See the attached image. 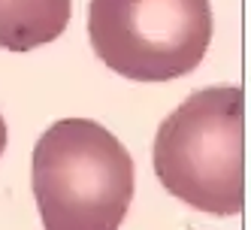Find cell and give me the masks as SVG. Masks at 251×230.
Returning a JSON list of instances; mask_svg holds the SVG:
<instances>
[{
  "instance_id": "6da1fadb",
  "label": "cell",
  "mask_w": 251,
  "mask_h": 230,
  "mask_svg": "<svg viewBox=\"0 0 251 230\" xmlns=\"http://www.w3.org/2000/svg\"><path fill=\"white\" fill-rule=\"evenodd\" d=\"M133 185L130 152L91 118H61L33 146L30 188L46 230H118Z\"/></svg>"
},
{
  "instance_id": "5b68a950",
  "label": "cell",
  "mask_w": 251,
  "mask_h": 230,
  "mask_svg": "<svg viewBox=\"0 0 251 230\" xmlns=\"http://www.w3.org/2000/svg\"><path fill=\"white\" fill-rule=\"evenodd\" d=\"M3 149H6V121L0 115V154H3Z\"/></svg>"
},
{
  "instance_id": "3957f363",
  "label": "cell",
  "mask_w": 251,
  "mask_h": 230,
  "mask_svg": "<svg viewBox=\"0 0 251 230\" xmlns=\"http://www.w3.org/2000/svg\"><path fill=\"white\" fill-rule=\"evenodd\" d=\"M94 55L130 82H173L194 73L212 43L209 0H91Z\"/></svg>"
},
{
  "instance_id": "277c9868",
  "label": "cell",
  "mask_w": 251,
  "mask_h": 230,
  "mask_svg": "<svg viewBox=\"0 0 251 230\" xmlns=\"http://www.w3.org/2000/svg\"><path fill=\"white\" fill-rule=\"evenodd\" d=\"M73 0H0V49L30 51L55 43L70 25Z\"/></svg>"
},
{
  "instance_id": "7a4b0ae2",
  "label": "cell",
  "mask_w": 251,
  "mask_h": 230,
  "mask_svg": "<svg viewBox=\"0 0 251 230\" xmlns=\"http://www.w3.org/2000/svg\"><path fill=\"white\" fill-rule=\"evenodd\" d=\"M151 167L182 203L209 215L245 206V94L236 85L203 88L157 128Z\"/></svg>"
}]
</instances>
